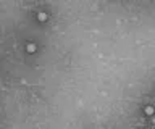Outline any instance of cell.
<instances>
[{
	"mask_svg": "<svg viewBox=\"0 0 155 129\" xmlns=\"http://www.w3.org/2000/svg\"><path fill=\"white\" fill-rule=\"evenodd\" d=\"M24 50H26V53H29V55H33L37 52V45H36L34 42H27L26 45H24Z\"/></svg>",
	"mask_w": 155,
	"mask_h": 129,
	"instance_id": "cell-1",
	"label": "cell"
},
{
	"mask_svg": "<svg viewBox=\"0 0 155 129\" xmlns=\"http://www.w3.org/2000/svg\"><path fill=\"white\" fill-rule=\"evenodd\" d=\"M36 18H37V21H39V23H45L47 19H49V15H47L45 11H37Z\"/></svg>",
	"mask_w": 155,
	"mask_h": 129,
	"instance_id": "cell-2",
	"label": "cell"
},
{
	"mask_svg": "<svg viewBox=\"0 0 155 129\" xmlns=\"http://www.w3.org/2000/svg\"><path fill=\"white\" fill-rule=\"evenodd\" d=\"M144 113H145V116H154V107L152 105H147L144 108Z\"/></svg>",
	"mask_w": 155,
	"mask_h": 129,
	"instance_id": "cell-3",
	"label": "cell"
}]
</instances>
